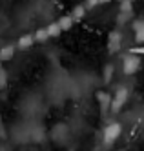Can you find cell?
Masks as SVG:
<instances>
[{
  "label": "cell",
  "mask_w": 144,
  "mask_h": 151,
  "mask_svg": "<svg viewBox=\"0 0 144 151\" xmlns=\"http://www.w3.org/2000/svg\"><path fill=\"white\" fill-rule=\"evenodd\" d=\"M120 133H122V126H120L119 122H109L106 127H104V131H102V140H104V144H113L115 140L120 137Z\"/></svg>",
  "instance_id": "cell-1"
},
{
  "label": "cell",
  "mask_w": 144,
  "mask_h": 151,
  "mask_svg": "<svg viewBox=\"0 0 144 151\" xmlns=\"http://www.w3.org/2000/svg\"><path fill=\"white\" fill-rule=\"evenodd\" d=\"M95 96H97L98 107H101V111H102V113H106V111L111 109V100H113V96L109 95V93H106V91H97Z\"/></svg>",
  "instance_id": "cell-5"
},
{
  "label": "cell",
  "mask_w": 144,
  "mask_h": 151,
  "mask_svg": "<svg viewBox=\"0 0 144 151\" xmlns=\"http://www.w3.org/2000/svg\"><path fill=\"white\" fill-rule=\"evenodd\" d=\"M86 11H88V9L84 7V4H79V6H75V7H73V11H71L69 15L75 18V22H77V20H82V18H84Z\"/></svg>",
  "instance_id": "cell-12"
},
{
  "label": "cell",
  "mask_w": 144,
  "mask_h": 151,
  "mask_svg": "<svg viewBox=\"0 0 144 151\" xmlns=\"http://www.w3.org/2000/svg\"><path fill=\"white\" fill-rule=\"evenodd\" d=\"M119 11H133V2H122Z\"/></svg>",
  "instance_id": "cell-16"
},
{
  "label": "cell",
  "mask_w": 144,
  "mask_h": 151,
  "mask_svg": "<svg viewBox=\"0 0 144 151\" xmlns=\"http://www.w3.org/2000/svg\"><path fill=\"white\" fill-rule=\"evenodd\" d=\"M4 122H2V118H0V137H4Z\"/></svg>",
  "instance_id": "cell-19"
},
{
  "label": "cell",
  "mask_w": 144,
  "mask_h": 151,
  "mask_svg": "<svg viewBox=\"0 0 144 151\" xmlns=\"http://www.w3.org/2000/svg\"><path fill=\"white\" fill-rule=\"evenodd\" d=\"M131 29L135 33V40L139 44H144V18H137L131 22Z\"/></svg>",
  "instance_id": "cell-6"
},
{
  "label": "cell",
  "mask_w": 144,
  "mask_h": 151,
  "mask_svg": "<svg viewBox=\"0 0 144 151\" xmlns=\"http://www.w3.org/2000/svg\"><path fill=\"white\" fill-rule=\"evenodd\" d=\"M128 102V88H124V86H120V88L115 91V95H113V100H111V111L113 115H117L120 109L124 107V104Z\"/></svg>",
  "instance_id": "cell-2"
},
{
  "label": "cell",
  "mask_w": 144,
  "mask_h": 151,
  "mask_svg": "<svg viewBox=\"0 0 144 151\" xmlns=\"http://www.w3.org/2000/svg\"><path fill=\"white\" fill-rule=\"evenodd\" d=\"M120 46H122V33H120V29H113L108 35V51L113 55L120 49Z\"/></svg>",
  "instance_id": "cell-4"
},
{
  "label": "cell",
  "mask_w": 144,
  "mask_h": 151,
  "mask_svg": "<svg viewBox=\"0 0 144 151\" xmlns=\"http://www.w3.org/2000/svg\"><path fill=\"white\" fill-rule=\"evenodd\" d=\"M113 73H115V66L113 64H106V68L102 69V80L104 82H111Z\"/></svg>",
  "instance_id": "cell-13"
},
{
  "label": "cell",
  "mask_w": 144,
  "mask_h": 151,
  "mask_svg": "<svg viewBox=\"0 0 144 151\" xmlns=\"http://www.w3.org/2000/svg\"><path fill=\"white\" fill-rule=\"evenodd\" d=\"M139 69H140V57L128 53V55L124 57V60H122V71H124V75H135Z\"/></svg>",
  "instance_id": "cell-3"
},
{
  "label": "cell",
  "mask_w": 144,
  "mask_h": 151,
  "mask_svg": "<svg viewBox=\"0 0 144 151\" xmlns=\"http://www.w3.org/2000/svg\"><path fill=\"white\" fill-rule=\"evenodd\" d=\"M98 4H101V0H86V2H84V7H86V9H93V7H97Z\"/></svg>",
  "instance_id": "cell-17"
},
{
  "label": "cell",
  "mask_w": 144,
  "mask_h": 151,
  "mask_svg": "<svg viewBox=\"0 0 144 151\" xmlns=\"http://www.w3.org/2000/svg\"><path fill=\"white\" fill-rule=\"evenodd\" d=\"M7 88V73L6 69L0 71V89H6Z\"/></svg>",
  "instance_id": "cell-15"
},
{
  "label": "cell",
  "mask_w": 144,
  "mask_h": 151,
  "mask_svg": "<svg viewBox=\"0 0 144 151\" xmlns=\"http://www.w3.org/2000/svg\"><path fill=\"white\" fill-rule=\"evenodd\" d=\"M33 37H35V42H37V44H44V42L49 40V33H48L46 27H38L35 33H33Z\"/></svg>",
  "instance_id": "cell-11"
},
{
  "label": "cell",
  "mask_w": 144,
  "mask_h": 151,
  "mask_svg": "<svg viewBox=\"0 0 144 151\" xmlns=\"http://www.w3.org/2000/svg\"><path fill=\"white\" fill-rule=\"evenodd\" d=\"M131 55H144V47H135V49H130Z\"/></svg>",
  "instance_id": "cell-18"
},
{
  "label": "cell",
  "mask_w": 144,
  "mask_h": 151,
  "mask_svg": "<svg viewBox=\"0 0 144 151\" xmlns=\"http://www.w3.org/2000/svg\"><path fill=\"white\" fill-rule=\"evenodd\" d=\"M131 20H133V11H117V17H115L117 26H126Z\"/></svg>",
  "instance_id": "cell-9"
},
{
  "label": "cell",
  "mask_w": 144,
  "mask_h": 151,
  "mask_svg": "<svg viewBox=\"0 0 144 151\" xmlns=\"http://www.w3.org/2000/svg\"><path fill=\"white\" fill-rule=\"evenodd\" d=\"M18 47L15 46V44H7V46H4V47H0V62H7V60H11L15 57V51H17Z\"/></svg>",
  "instance_id": "cell-7"
},
{
  "label": "cell",
  "mask_w": 144,
  "mask_h": 151,
  "mask_svg": "<svg viewBox=\"0 0 144 151\" xmlns=\"http://www.w3.org/2000/svg\"><path fill=\"white\" fill-rule=\"evenodd\" d=\"M119 2L122 4V2H135V0H119Z\"/></svg>",
  "instance_id": "cell-20"
},
{
  "label": "cell",
  "mask_w": 144,
  "mask_h": 151,
  "mask_svg": "<svg viewBox=\"0 0 144 151\" xmlns=\"http://www.w3.org/2000/svg\"><path fill=\"white\" fill-rule=\"evenodd\" d=\"M33 44H37V42H35V37H33V35H22L18 40H17V47L18 49H29Z\"/></svg>",
  "instance_id": "cell-8"
},
{
  "label": "cell",
  "mask_w": 144,
  "mask_h": 151,
  "mask_svg": "<svg viewBox=\"0 0 144 151\" xmlns=\"http://www.w3.org/2000/svg\"><path fill=\"white\" fill-rule=\"evenodd\" d=\"M108 2H111V0H101V4H108Z\"/></svg>",
  "instance_id": "cell-21"
},
{
  "label": "cell",
  "mask_w": 144,
  "mask_h": 151,
  "mask_svg": "<svg viewBox=\"0 0 144 151\" xmlns=\"http://www.w3.org/2000/svg\"><path fill=\"white\" fill-rule=\"evenodd\" d=\"M59 26H60V29L62 31H68V29H71L73 27V24H75V18L71 17V15H64V17H60L59 20Z\"/></svg>",
  "instance_id": "cell-10"
},
{
  "label": "cell",
  "mask_w": 144,
  "mask_h": 151,
  "mask_svg": "<svg viewBox=\"0 0 144 151\" xmlns=\"http://www.w3.org/2000/svg\"><path fill=\"white\" fill-rule=\"evenodd\" d=\"M46 29H48V33H49V38H55V37H59V35L62 33V29H60L59 22H51V24H48Z\"/></svg>",
  "instance_id": "cell-14"
}]
</instances>
